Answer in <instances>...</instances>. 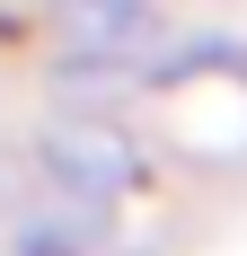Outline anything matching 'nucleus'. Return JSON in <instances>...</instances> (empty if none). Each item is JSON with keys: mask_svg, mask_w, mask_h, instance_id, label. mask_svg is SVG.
I'll use <instances>...</instances> for the list:
<instances>
[{"mask_svg": "<svg viewBox=\"0 0 247 256\" xmlns=\"http://www.w3.org/2000/svg\"><path fill=\"white\" fill-rule=\"evenodd\" d=\"M36 168H44L53 194H80V204H115V194H132L142 186V159H132V142L106 124H53L44 142H36Z\"/></svg>", "mask_w": 247, "mask_h": 256, "instance_id": "1", "label": "nucleus"}, {"mask_svg": "<svg viewBox=\"0 0 247 256\" xmlns=\"http://www.w3.org/2000/svg\"><path fill=\"white\" fill-rule=\"evenodd\" d=\"M71 26L88 36V44H132L150 26V9L142 0H71Z\"/></svg>", "mask_w": 247, "mask_h": 256, "instance_id": "2", "label": "nucleus"}]
</instances>
